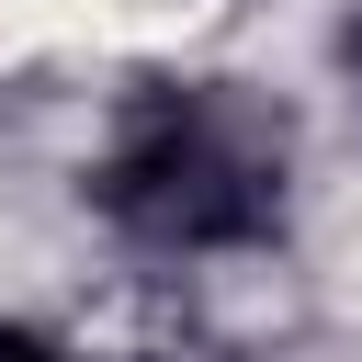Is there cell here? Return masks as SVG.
<instances>
[{
    "label": "cell",
    "mask_w": 362,
    "mask_h": 362,
    "mask_svg": "<svg viewBox=\"0 0 362 362\" xmlns=\"http://www.w3.org/2000/svg\"><path fill=\"white\" fill-rule=\"evenodd\" d=\"M170 362H215V351H170Z\"/></svg>",
    "instance_id": "3"
},
{
    "label": "cell",
    "mask_w": 362,
    "mask_h": 362,
    "mask_svg": "<svg viewBox=\"0 0 362 362\" xmlns=\"http://www.w3.org/2000/svg\"><path fill=\"white\" fill-rule=\"evenodd\" d=\"M102 204L147 249H249L283 215V136L226 90H158L113 136Z\"/></svg>",
    "instance_id": "1"
},
{
    "label": "cell",
    "mask_w": 362,
    "mask_h": 362,
    "mask_svg": "<svg viewBox=\"0 0 362 362\" xmlns=\"http://www.w3.org/2000/svg\"><path fill=\"white\" fill-rule=\"evenodd\" d=\"M0 362H79L57 328H23V317H0Z\"/></svg>",
    "instance_id": "2"
}]
</instances>
